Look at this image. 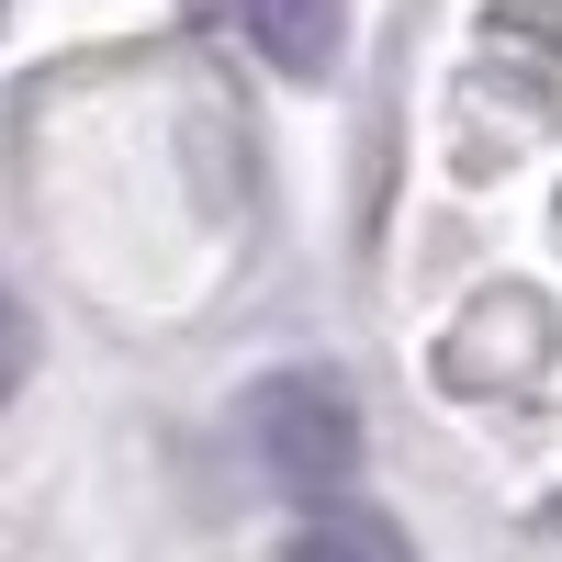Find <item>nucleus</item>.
I'll use <instances>...</instances> for the list:
<instances>
[{
	"mask_svg": "<svg viewBox=\"0 0 562 562\" xmlns=\"http://www.w3.org/2000/svg\"><path fill=\"white\" fill-rule=\"evenodd\" d=\"M551 529H562V495H551Z\"/></svg>",
	"mask_w": 562,
	"mask_h": 562,
	"instance_id": "20e7f679",
	"label": "nucleus"
},
{
	"mask_svg": "<svg viewBox=\"0 0 562 562\" xmlns=\"http://www.w3.org/2000/svg\"><path fill=\"white\" fill-rule=\"evenodd\" d=\"M248 450H259L270 484L338 495L360 473V394L338 383V371H270V383L248 394Z\"/></svg>",
	"mask_w": 562,
	"mask_h": 562,
	"instance_id": "f257e3e1",
	"label": "nucleus"
},
{
	"mask_svg": "<svg viewBox=\"0 0 562 562\" xmlns=\"http://www.w3.org/2000/svg\"><path fill=\"white\" fill-rule=\"evenodd\" d=\"M237 23H248V45H259L281 79H326V68H338L349 0H237Z\"/></svg>",
	"mask_w": 562,
	"mask_h": 562,
	"instance_id": "f03ea898",
	"label": "nucleus"
},
{
	"mask_svg": "<svg viewBox=\"0 0 562 562\" xmlns=\"http://www.w3.org/2000/svg\"><path fill=\"white\" fill-rule=\"evenodd\" d=\"M281 562H416V551H405V529L383 518V506L315 495L304 518H293V540H281Z\"/></svg>",
	"mask_w": 562,
	"mask_h": 562,
	"instance_id": "7ed1b4c3",
	"label": "nucleus"
}]
</instances>
